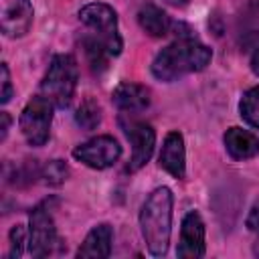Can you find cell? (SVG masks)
I'll return each mask as SVG.
<instances>
[{
    "label": "cell",
    "instance_id": "cell-22",
    "mask_svg": "<svg viewBox=\"0 0 259 259\" xmlns=\"http://www.w3.org/2000/svg\"><path fill=\"white\" fill-rule=\"evenodd\" d=\"M247 229L259 235V198L253 202V206L247 214Z\"/></svg>",
    "mask_w": 259,
    "mask_h": 259
},
{
    "label": "cell",
    "instance_id": "cell-7",
    "mask_svg": "<svg viewBox=\"0 0 259 259\" xmlns=\"http://www.w3.org/2000/svg\"><path fill=\"white\" fill-rule=\"evenodd\" d=\"M121 156V146L117 144L115 138L111 136H97L89 142L79 144L73 150V158L83 162L89 168L95 170H105L113 166Z\"/></svg>",
    "mask_w": 259,
    "mask_h": 259
},
{
    "label": "cell",
    "instance_id": "cell-14",
    "mask_svg": "<svg viewBox=\"0 0 259 259\" xmlns=\"http://www.w3.org/2000/svg\"><path fill=\"white\" fill-rule=\"evenodd\" d=\"M223 140H225L227 152H229L231 158H235V160L253 158V156L257 154V150H259L257 138H255L251 132L241 130V127H229Z\"/></svg>",
    "mask_w": 259,
    "mask_h": 259
},
{
    "label": "cell",
    "instance_id": "cell-2",
    "mask_svg": "<svg viewBox=\"0 0 259 259\" xmlns=\"http://www.w3.org/2000/svg\"><path fill=\"white\" fill-rule=\"evenodd\" d=\"M142 237L148 245V251L154 257H162L170 245L172 231V192L166 186L156 188L140 210Z\"/></svg>",
    "mask_w": 259,
    "mask_h": 259
},
{
    "label": "cell",
    "instance_id": "cell-6",
    "mask_svg": "<svg viewBox=\"0 0 259 259\" xmlns=\"http://www.w3.org/2000/svg\"><path fill=\"white\" fill-rule=\"evenodd\" d=\"M53 107L55 105L42 95L32 97L24 105L18 123H20L22 136L26 138L30 146L47 144L49 134H51V123H53Z\"/></svg>",
    "mask_w": 259,
    "mask_h": 259
},
{
    "label": "cell",
    "instance_id": "cell-13",
    "mask_svg": "<svg viewBox=\"0 0 259 259\" xmlns=\"http://www.w3.org/2000/svg\"><path fill=\"white\" fill-rule=\"evenodd\" d=\"M111 241H113V229L107 223H101L97 227H93L85 241L81 243V247L77 249V257H97V259H105L111 253Z\"/></svg>",
    "mask_w": 259,
    "mask_h": 259
},
{
    "label": "cell",
    "instance_id": "cell-3",
    "mask_svg": "<svg viewBox=\"0 0 259 259\" xmlns=\"http://www.w3.org/2000/svg\"><path fill=\"white\" fill-rule=\"evenodd\" d=\"M77 63L71 55H55L40 83V95L55 107H67L77 89Z\"/></svg>",
    "mask_w": 259,
    "mask_h": 259
},
{
    "label": "cell",
    "instance_id": "cell-11",
    "mask_svg": "<svg viewBox=\"0 0 259 259\" xmlns=\"http://www.w3.org/2000/svg\"><path fill=\"white\" fill-rule=\"evenodd\" d=\"M158 164H160V168H164L174 178H178V180L184 178V174H186V152H184L182 134L170 132L166 136L164 146H162L160 156H158Z\"/></svg>",
    "mask_w": 259,
    "mask_h": 259
},
{
    "label": "cell",
    "instance_id": "cell-5",
    "mask_svg": "<svg viewBox=\"0 0 259 259\" xmlns=\"http://www.w3.org/2000/svg\"><path fill=\"white\" fill-rule=\"evenodd\" d=\"M28 253L32 257H47L53 255L59 247V235L55 229V221L49 208V202H40L32 208L28 219Z\"/></svg>",
    "mask_w": 259,
    "mask_h": 259
},
{
    "label": "cell",
    "instance_id": "cell-12",
    "mask_svg": "<svg viewBox=\"0 0 259 259\" xmlns=\"http://www.w3.org/2000/svg\"><path fill=\"white\" fill-rule=\"evenodd\" d=\"M111 101L115 103L117 109L127 111V113H136V111H142L150 105V89L140 85V83L125 81L113 89Z\"/></svg>",
    "mask_w": 259,
    "mask_h": 259
},
{
    "label": "cell",
    "instance_id": "cell-15",
    "mask_svg": "<svg viewBox=\"0 0 259 259\" xmlns=\"http://www.w3.org/2000/svg\"><path fill=\"white\" fill-rule=\"evenodd\" d=\"M138 22H140V26L150 36H166L170 32V28H172L170 16L162 8H158L156 4H152V2L144 4L138 10Z\"/></svg>",
    "mask_w": 259,
    "mask_h": 259
},
{
    "label": "cell",
    "instance_id": "cell-9",
    "mask_svg": "<svg viewBox=\"0 0 259 259\" xmlns=\"http://www.w3.org/2000/svg\"><path fill=\"white\" fill-rule=\"evenodd\" d=\"M30 0H0V28L8 38L24 36L32 24Z\"/></svg>",
    "mask_w": 259,
    "mask_h": 259
},
{
    "label": "cell",
    "instance_id": "cell-1",
    "mask_svg": "<svg viewBox=\"0 0 259 259\" xmlns=\"http://www.w3.org/2000/svg\"><path fill=\"white\" fill-rule=\"evenodd\" d=\"M210 59L212 53L206 45L190 36L178 38L156 55L152 63V75L160 81H176L188 73L202 71Z\"/></svg>",
    "mask_w": 259,
    "mask_h": 259
},
{
    "label": "cell",
    "instance_id": "cell-19",
    "mask_svg": "<svg viewBox=\"0 0 259 259\" xmlns=\"http://www.w3.org/2000/svg\"><path fill=\"white\" fill-rule=\"evenodd\" d=\"M69 176V168L65 162L61 160H51L47 162L45 166H40V176L45 184H51V186H57L61 182H65V178Z\"/></svg>",
    "mask_w": 259,
    "mask_h": 259
},
{
    "label": "cell",
    "instance_id": "cell-10",
    "mask_svg": "<svg viewBox=\"0 0 259 259\" xmlns=\"http://www.w3.org/2000/svg\"><path fill=\"white\" fill-rule=\"evenodd\" d=\"M176 255L182 259H196L204 255V223L196 210L186 212V217L182 219Z\"/></svg>",
    "mask_w": 259,
    "mask_h": 259
},
{
    "label": "cell",
    "instance_id": "cell-18",
    "mask_svg": "<svg viewBox=\"0 0 259 259\" xmlns=\"http://www.w3.org/2000/svg\"><path fill=\"white\" fill-rule=\"evenodd\" d=\"M239 111L241 117L255 130H259V85L251 87L249 91L243 93L241 101H239Z\"/></svg>",
    "mask_w": 259,
    "mask_h": 259
},
{
    "label": "cell",
    "instance_id": "cell-20",
    "mask_svg": "<svg viewBox=\"0 0 259 259\" xmlns=\"http://www.w3.org/2000/svg\"><path fill=\"white\" fill-rule=\"evenodd\" d=\"M22 247H24V227L22 225H14L10 229V251H8V257H12V259L22 257Z\"/></svg>",
    "mask_w": 259,
    "mask_h": 259
},
{
    "label": "cell",
    "instance_id": "cell-4",
    "mask_svg": "<svg viewBox=\"0 0 259 259\" xmlns=\"http://www.w3.org/2000/svg\"><path fill=\"white\" fill-rule=\"evenodd\" d=\"M79 18L83 24H87L89 28H93L99 36V40L105 45V49L109 51V55H119L121 53V36L117 30V14L111 6L103 4V2H91L85 4L79 10Z\"/></svg>",
    "mask_w": 259,
    "mask_h": 259
},
{
    "label": "cell",
    "instance_id": "cell-24",
    "mask_svg": "<svg viewBox=\"0 0 259 259\" xmlns=\"http://www.w3.org/2000/svg\"><path fill=\"white\" fill-rule=\"evenodd\" d=\"M251 71L259 77V49L253 53V57H251Z\"/></svg>",
    "mask_w": 259,
    "mask_h": 259
},
{
    "label": "cell",
    "instance_id": "cell-21",
    "mask_svg": "<svg viewBox=\"0 0 259 259\" xmlns=\"http://www.w3.org/2000/svg\"><path fill=\"white\" fill-rule=\"evenodd\" d=\"M0 71H2V93H0V101H2V103H8L10 97H12V83H10V71H8V65L2 63Z\"/></svg>",
    "mask_w": 259,
    "mask_h": 259
},
{
    "label": "cell",
    "instance_id": "cell-23",
    "mask_svg": "<svg viewBox=\"0 0 259 259\" xmlns=\"http://www.w3.org/2000/svg\"><path fill=\"white\" fill-rule=\"evenodd\" d=\"M0 121H2V125H0V140H6L8 127H10V115H8L6 111H2V113H0Z\"/></svg>",
    "mask_w": 259,
    "mask_h": 259
},
{
    "label": "cell",
    "instance_id": "cell-8",
    "mask_svg": "<svg viewBox=\"0 0 259 259\" xmlns=\"http://www.w3.org/2000/svg\"><path fill=\"white\" fill-rule=\"evenodd\" d=\"M123 132L132 144V160L127 164V172H136L152 158L156 134L150 123L138 119H130V123H123Z\"/></svg>",
    "mask_w": 259,
    "mask_h": 259
},
{
    "label": "cell",
    "instance_id": "cell-25",
    "mask_svg": "<svg viewBox=\"0 0 259 259\" xmlns=\"http://www.w3.org/2000/svg\"><path fill=\"white\" fill-rule=\"evenodd\" d=\"M168 4H172V6H176V8H182V6H186L188 4V0H166Z\"/></svg>",
    "mask_w": 259,
    "mask_h": 259
},
{
    "label": "cell",
    "instance_id": "cell-17",
    "mask_svg": "<svg viewBox=\"0 0 259 259\" xmlns=\"http://www.w3.org/2000/svg\"><path fill=\"white\" fill-rule=\"evenodd\" d=\"M83 49H85V57H87L89 67L95 73H101L107 67V55H109V51L105 49V45L99 38L87 36V38H83Z\"/></svg>",
    "mask_w": 259,
    "mask_h": 259
},
{
    "label": "cell",
    "instance_id": "cell-16",
    "mask_svg": "<svg viewBox=\"0 0 259 259\" xmlns=\"http://www.w3.org/2000/svg\"><path fill=\"white\" fill-rule=\"evenodd\" d=\"M75 121L83 130H95L101 123V107H99V103L93 97H85L81 101V105L77 107Z\"/></svg>",
    "mask_w": 259,
    "mask_h": 259
}]
</instances>
